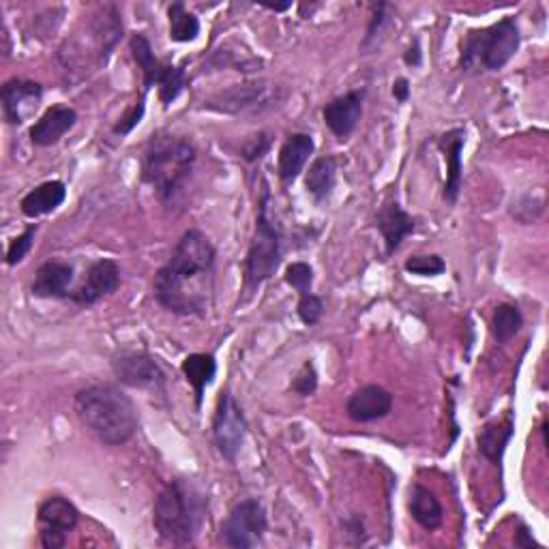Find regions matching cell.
Returning <instances> with one entry per match:
<instances>
[{
  "mask_svg": "<svg viewBox=\"0 0 549 549\" xmlns=\"http://www.w3.org/2000/svg\"><path fill=\"white\" fill-rule=\"evenodd\" d=\"M515 545H517V547H532V545H534V547H539V543L532 539V532L528 530L526 524H519V528H517V532H515Z\"/></svg>",
  "mask_w": 549,
  "mask_h": 549,
  "instance_id": "obj_39",
  "label": "cell"
},
{
  "mask_svg": "<svg viewBox=\"0 0 549 549\" xmlns=\"http://www.w3.org/2000/svg\"><path fill=\"white\" fill-rule=\"evenodd\" d=\"M374 226L382 234L384 245H387V256H393L406 241V236L417 230V219L404 211L399 202H389L378 211Z\"/></svg>",
  "mask_w": 549,
  "mask_h": 549,
  "instance_id": "obj_16",
  "label": "cell"
},
{
  "mask_svg": "<svg viewBox=\"0 0 549 549\" xmlns=\"http://www.w3.org/2000/svg\"><path fill=\"white\" fill-rule=\"evenodd\" d=\"M211 434L219 455L228 462H236L247 436V419L230 391H224L217 399Z\"/></svg>",
  "mask_w": 549,
  "mask_h": 549,
  "instance_id": "obj_8",
  "label": "cell"
},
{
  "mask_svg": "<svg viewBox=\"0 0 549 549\" xmlns=\"http://www.w3.org/2000/svg\"><path fill=\"white\" fill-rule=\"evenodd\" d=\"M266 511L260 500H241L234 504L226 522L221 524V541L232 549H251L264 541L266 532Z\"/></svg>",
  "mask_w": 549,
  "mask_h": 549,
  "instance_id": "obj_7",
  "label": "cell"
},
{
  "mask_svg": "<svg viewBox=\"0 0 549 549\" xmlns=\"http://www.w3.org/2000/svg\"><path fill=\"white\" fill-rule=\"evenodd\" d=\"M271 136L266 131H258L254 136H249L243 146H241V157L249 163H256L260 159H264V155H269L271 151Z\"/></svg>",
  "mask_w": 549,
  "mask_h": 549,
  "instance_id": "obj_34",
  "label": "cell"
},
{
  "mask_svg": "<svg viewBox=\"0 0 549 549\" xmlns=\"http://www.w3.org/2000/svg\"><path fill=\"white\" fill-rule=\"evenodd\" d=\"M73 266L61 260L43 262L33 279L31 292L37 299H71L73 284Z\"/></svg>",
  "mask_w": 549,
  "mask_h": 549,
  "instance_id": "obj_17",
  "label": "cell"
},
{
  "mask_svg": "<svg viewBox=\"0 0 549 549\" xmlns=\"http://www.w3.org/2000/svg\"><path fill=\"white\" fill-rule=\"evenodd\" d=\"M80 423L106 447H121L138 432V410L114 384H91L73 399Z\"/></svg>",
  "mask_w": 549,
  "mask_h": 549,
  "instance_id": "obj_2",
  "label": "cell"
},
{
  "mask_svg": "<svg viewBox=\"0 0 549 549\" xmlns=\"http://www.w3.org/2000/svg\"><path fill=\"white\" fill-rule=\"evenodd\" d=\"M316 151V142L309 133H292V136L281 144L279 159H277V172L281 183H294L305 170L309 157Z\"/></svg>",
  "mask_w": 549,
  "mask_h": 549,
  "instance_id": "obj_18",
  "label": "cell"
},
{
  "mask_svg": "<svg viewBox=\"0 0 549 549\" xmlns=\"http://www.w3.org/2000/svg\"><path fill=\"white\" fill-rule=\"evenodd\" d=\"M286 284L292 286L299 296L311 292V284H314V269L307 262H292L286 269Z\"/></svg>",
  "mask_w": 549,
  "mask_h": 549,
  "instance_id": "obj_32",
  "label": "cell"
},
{
  "mask_svg": "<svg viewBox=\"0 0 549 549\" xmlns=\"http://www.w3.org/2000/svg\"><path fill=\"white\" fill-rule=\"evenodd\" d=\"M466 144L464 129H451L438 138V148L447 161V183H444V200L455 204L462 189V151Z\"/></svg>",
  "mask_w": 549,
  "mask_h": 549,
  "instance_id": "obj_20",
  "label": "cell"
},
{
  "mask_svg": "<svg viewBox=\"0 0 549 549\" xmlns=\"http://www.w3.org/2000/svg\"><path fill=\"white\" fill-rule=\"evenodd\" d=\"M187 84V73L183 65H170L166 63L163 67V73L159 78V99L163 103V108H170V103H174L178 99V95L183 93V88Z\"/></svg>",
  "mask_w": 549,
  "mask_h": 549,
  "instance_id": "obj_29",
  "label": "cell"
},
{
  "mask_svg": "<svg viewBox=\"0 0 549 549\" xmlns=\"http://www.w3.org/2000/svg\"><path fill=\"white\" fill-rule=\"evenodd\" d=\"M266 9H271V11H286V9H290V3H286V5H264Z\"/></svg>",
  "mask_w": 549,
  "mask_h": 549,
  "instance_id": "obj_41",
  "label": "cell"
},
{
  "mask_svg": "<svg viewBox=\"0 0 549 549\" xmlns=\"http://www.w3.org/2000/svg\"><path fill=\"white\" fill-rule=\"evenodd\" d=\"M206 517V498L200 489L185 479H172L159 489L153 507V526L170 545H191L202 530Z\"/></svg>",
  "mask_w": 549,
  "mask_h": 549,
  "instance_id": "obj_3",
  "label": "cell"
},
{
  "mask_svg": "<svg viewBox=\"0 0 549 549\" xmlns=\"http://www.w3.org/2000/svg\"><path fill=\"white\" fill-rule=\"evenodd\" d=\"M393 95L399 103H406L410 97V82L406 78H399L393 82Z\"/></svg>",
  "mask_w": 549,
  "mask_h": 549,
  "instance_id": "obj_40",
  "label": "cell"
},
{
  "mask_svg": "<svg viewBox=\"0 0 549 549\" xmlns=\"http://www.w3.org/2000/svg\"><path fill=\"white\" fill-rule=\"evenodd\" d=\"M144 110H146V95H140V99L136 101V106H133V108L121 118V121H118V123L114 125L112 131L116 133V136H121V138H123V136H129V133L142 123Z\"/></svg>",
  "mask_w": 549,
  "mask_h": 549,
  "instance_id": "obj_37",
  "label": "cell"
},
{
  "mask_svg": "<svg viewBox=\"0 0 549 549\" xmlns=\"http://www.w3.org/2000/svg\"><path fill=\"white\" fill-rule=\"evenodd\" d=\"M35 234H37V226L33 224V226H28L20 236H16V239H13L9 243L7 258H5V262L9 266L20 264L28 256V251L33 249V243H35Z\"/></svg>",
  "mask_w": 549,
  "mask_h": 549,
  "instance_id": "obj_33",
  "label": "cell"
},
{
  "mask_svg": "<svg viewBox=\"0 0 549 549\" xmlns=\"http://www.w3.org/2000/svg\"><path fill=\"white\" fill-rule=\"evenodd\" d=\"M404 269L410 275L436 277L447 271V262H444L438 254H419V256H410L404 264Z\"/></svg>",
  "mask_w": 549,
  "mask_h": 549,
  "instance_id": "obj_31",
  "label": "cell"
},
{
  "mask_svg": "<svg viewBox=\"0 0 549 549\" xmlns=\"http://www.w3.org/2000/svg\"><path fill=\"white\" fill-rule=\"evenodd\" d=\"M168 20H170V39L176 43H189L196 41L200 35V20L196 13H191L185 3H172L168 7Z\"/></svg>",
  "mask_w": 549,
  "mask_h": 549,
  "instance_id": "obj_27",
  "label": "cell"
},
{
  "mask_svg": "<svg viewBox=\"0 0 549 549\" xmlns=\"http://www.w3.org/2000/svg\"><path fill=\"white\" fill-rule=\"evenodd\" d=\"M181 372L191 387H194L196 406L200 410L202 402H204V391L217 376L215 356L213 354H189L181 365Z\"/></svg>",
  "mask_w": 549,
  "mask_h": 549,
  "instance_id": "obj_25",
  "label": "cell"
},
{
  "mask_svg": "<svg viewBox=\"0 0 549 549\" xmlns=\"http://www.w3.org/2000/svg\"><path fill=\"white\" fill-rule=\"evenodd\" d=\"M279 101V88L266 82H247L236 84L228 91L204 101L206 108L224 114H239L245 110H262Z\"/></svg>",
  "mask_w": 549,
  "mask_h": 549,
  "instance_id": "obj_11",
  "label": "cell"
},
{
  "mask_svg": "<svg viewBox=\"0 0 549 549\" xmlns=\"http://www.w3.org/2000/svg\"><path fill=\"white\" fill-rule=\"evenodd\" d=\"M513 429H515V421L511 412L502 421L487 423L481 429L477 444H479V453L487 459V462H492L494 466L502 464L504 451H507L509 442L513 438Z\"/></svg>",
  "mask_w": 549,
  "mask_h": 549,
  "instance_id": "obj_22",
  "label": "cell"
},
{
  "mask_svg": "<svg viewBox=\"0 0 549 549\" xmlns=\"http://www.w3.org/2000/svg\"><path fill=\"white\" fill-rule=\"evenodd\" d=\"M196 157V146L187 138L168 131L153 133L142 153V181L151 185L163 202H168L194 172Z\"/></svg>",
  "mask_w": 549,
  "mask_h": 549,
  "instance_id": "obj_4",
  "label": "cell"
},
{
  "mask_svg": "<svg viewBox=\"0 0 549 549\" xmlns=\"http://www.w3.org/2000/svg\"><path fill=\"white\" fill-rule=\"evenodd\" d=\"M316 389H318V372L314 363L305 361L303 367L299 369V374H296L292 380V391L301 397H309L316 393Z\"/></svg>",
  "mask_w": 549,
  "mask_h": 549,
  "instance_id": "obj_36",
  "label": "cell"
},
{
  "mask_svg": "<svg viewBox=\"0 0 549 549\" xmlns=\"http://www.w3.org/2000/svg\"><path fill=\"white\" fill-rule=\"evenodd\" d=\"M41 545L46 549H61L67 543V534L78 526L80 513L76 504L63 496H50L39 507Z\"/></svg>",
  "mask_w": 549,
  "mask_h": 549,
  "instance_id": "obj_10",
  "label": "cell"
},
{
  "mask_svg": "<svg viewBox=\"0 0 549 549\" xmlns=\"http://www.w3.org/2000/svg\"><path fill=\"white\" fill-rule=\"evenodd\" d=\"M215 260L217 249L209 236L187 230L155 275L157 303L176 316H204L215 286Z\"/></svg>",
  "mask_w": 549,
  "mask_h": 549,
  "instance_id": "obj_1",
  "label": "cell"
},
{
  "mask_svg": "<svg viewBox=\"0 0 549 549\" xmlns=\"http://www.w3.org/2000/svg\"><path fill=\"white\" fill-rule=\"evenodd\" d=\"M524 324V316L519 307L511 303H502L496 307L492 318V331L498 344H509V341L519 333Z\"/></svg>",
  "mask_w": 549,
  "mask_h": 549,
  "instance_id": "obj_28",
  "label": "cell"
},
{
  "mask_svg": "<svg viewBox=\"0 0 549 549\" xmlns=\"http://www.w3.org/2000/svg\"><path fill=\"white\" fill-rule=\"evenodd\" d=\"M337 183V163L333 157H318L305 174L307 194L318 204L329 200Z\"/></svg>",
  "mask_w": 549,
  "mask_h": 549,
  "instance_id": "obj_26",
  "label": "cell"
},
{
  "mask_svg": "<svg viewBox=\"0 0 549 549\" xmlns=\"http://www.w3.org/2000/svg\"><path fill=\"white\" fill-rule=\"evenodd\" d=\"M121 286V266L114 260H97L91 264V269L84 275V284L73 290L71 299L78 305H95L103 296L114 294Z\"/></svg>",
  "mask_w": 549,
  "mask_h": 549,
  "instance_id": "obj_14",
  "label": "cell"
},
{
  "mask_svg": "<svg viewBox=\"0 0 549 549\" xmlns=\"http://www.w3.org/2000/svg\"><path fill=\"white\" fill-rule=\"evenodd\" d=\"M112 372L118 382L131 389H163L166 374L151 354L140 350H121L114 354Z\"/></svg>",
  "mask_w": 549,
  "mask_h": 549,
  "instance_id": "obj_9",
  "label": "cell"
},
{
  "mask_svg": "<svg viewBox=\"0 0 549 549\" xmlns=\"http://www.w3.org/2000/svg\"><path fill=\"white\" fill-rule=\"evenodd\" d=\"M404 63L408 67H421L423 63V52H421V41L419 39H414L412 41V46L406 50L404 54Z\"/></svg>",
  "mask_w": 549,
  "mask_h": 549,
  "instance_id": "obj_38",
  "label": "cell"
},
{
  "mask_svg": "<svg viewBox=\"0 0 549 549\" xmlns=\"http://www.w3.org/2000/svg\"><path fill=\"white\" fill-rule=\"evenodd\" d=\"M67 198V187L63 181H48L41 183L35 189L28 191V194L22 198L20 209L24 217L28 219H37L43 215L54 213L58 206H61Z\"/></svg>",
  "mask_w": 549,
  "mask_h": 549,
  "instance_id": "obj_21",
  "label": "cell"
},
{
  "mask_svg": "<svg viewBox=\"0 0 549 549\" xmlns=\"http://www.w3.org/2000/svg\"><path fill=\"white\" fill-rule=\"evenodd\" d=\"M545 213V196L543 194H524L519 196L513 204H511V215L519 221V224H532V221H537L541 215Z\"/></svg>",
  "mask_w": 549,
  "mask_h": 549,
  "instance_id": "obj_30",
  "label": "cell"
},
{
  "mask_svg": "<svg viewBox=\"0 0 549 549\" xmlns=\"http://www.w3.org/2000/svg\"><path fill=\"white\" fill-rule=\"evenodd\" d=\"M43 97V86L33 80L11 78L3 84L0 103H3V116L9 125H24L31 118Z\"/></svg>",
  "mask_w": 549,
  "mask_h": 549,
  "instance_id": "obj_12",
  "label": "cell"
},
{
  "mask_svg": "<svg viewBox=\"0 0 549 549\" xmlns=\"http://www.w3.org/2000/svg\"><path fill=\"white\" fill-rule=\"evenodd\" d=\"M296 314H299L301 322L307 326H314L320 322L322 314H324V303L320 296H316L314 292L299 296V307H296Z\"/></svg>",
  "mask_w": 549,
  "mask_h": 549,
  "instance_id": "obj_35",
  "label": "cell"
},
{
  "mask_svg": "<svg viewBox=\"0 0 549 549\" xmlns=\"http://www.w3.org/2000/svg\"><path fill=\"white\" fill-rule=\"evenodd\" d=\"M269 206H271V191L264 185L254 236H251L247 258H245V290L247 292H256L260 286H264L266 281L277 273L281 256H284V236H281L277 221L271 219Z\"/></svg>",
  "mask_w": 549,
  "mask_h": 549,
  "instance_id": "obj_6",
  "label": "cell"
},
{
  "mask_svg": "<svg viewBox=\"0 0 549 549\" xmlns=\"http://www.w3.org/2000/svg\"><path fill=\"white\" fill-rule=\"evenodd\" d=\"M393 410V395L378 387V384H367V387L356 389L346 402L348 417L356 423H372L389 417Z\"/></svg>",
  "mask_w": 549,
  "mask_h": 549,
  "instance_id": "obj_15",
  "label": "cell"
},
{
  "mask_svg": "<svg viewBox=\"0 0 549 549\" xmlns=\"http://www.w3.org/2000/svg\"><path fill=\"white\" fill-rule=\"evenodd\" d=\"M408 511L414 522H417L425 530H438L442 526L444 511L442 504L436 498L432 489H427L419 483L410 487V500H408Z\"/></svg>",
  "mask_w": 549,
  "mask_h": 549,
  "instance_id": "obj_23",
  "label": "cell"
},
{
  "mask_svg": "<svg viewBox=\"0 0 549 549\" xmlns=\"http://www.w3.org/2000/svg\"><path fill=\"white\" fill-rule=\"evenodd\" d=\"M129 50L133 54V61L138 63V67L142 71V95H148V91L159 84V78H161L166 63H161L155 56L151 41H148V37L144 33L131 35Z\"/></svg>",
  "mask_w": 549,
  "mask_h": 549,
  "instance_id": "obj_24",
  "label": "cell"
},
{
  "mask_svg": "<svg viewBox=\"0 0 549 549\" xmlns=\"http://www.w3.org/2000/svg\"><path fill=\"white\" fill-rule=\"evenodd\" d=\"M522 35L513 18L470 31L462 41L459 67L462 71H500L517 54Z\"/></svg>",
  "mask_w": 549,
  "mask_h": 549,
  "instance_id": "obj_5",
  "label": "cell"
},
{
  "mask_svg": "<svg viewBox=\"0 0 549 549\" xmlns=\"http://www.w3.org/2000/svg\"><path fill=\"white\" fill-rule=\"evenodd\" d=\"M367 91L365 88H356V91H350L341 97H335L329 101L322 110L324 123L331 129L333 136L337 140H348L356 125H359L361 116H363V103H365Z\"/></svg>",
  "mask_w": 549,
  "mask_h": 549,
  "instance_id": "obj_13",
  "label": "cell"
},
{
  "mask_svg": "<svg viewBox=\"0 0 549 549\" xmlns=\"http://www.w3.org/2000/svg\"><path fill=\"white\" fill-rule=\"evenodd\" d=\"M76 123H78L76 110L69 106H52L31 127L28 136H31V142L35 146L48 148V146H54L61 142L65 133H69L73 127H76Z\"/></svg>",
  "mask_w": 549,
  "mask_h": 549,
  "instance_id": "obj_19",
  "label": "cell"
}]
</instances>
